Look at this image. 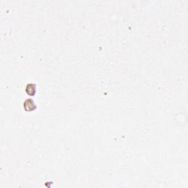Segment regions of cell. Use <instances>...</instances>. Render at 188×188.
Returning <instances> with one entry per match:
<instances>
[{
	"label": "cell",
	"mask_w": 188,
	"mask_h": 188,
	"mask_svg": "<svg viewBox=\"0 0 188 188\" xmlns=\"http://www.w3.org/2000/svg\"><path fill=\"white\" fill-rule=\"evenodd\" d=\"M24 108L27 112H30L36 109V105L32 99H28L24 102Z\"/></svg>",
	"instance_id": "obj_1"
},
{
	"label": "cell",
	"mask_w": 188,
	"mask_h": 188,
	"mask_svg": "<svg viewBox=\"0 0 188 188\" xmlns=\"http://www.w3.org/2000/svg\"><path fill=\"white\" fill-rule=\"evenodd\" d=\"M36 91V85L35 84H32V83H30V84H28L26 87V92L28 95L30 96H34L35 93Z\"/></svg>",
	"instance_id": "obj_2"
}]
</instances>
